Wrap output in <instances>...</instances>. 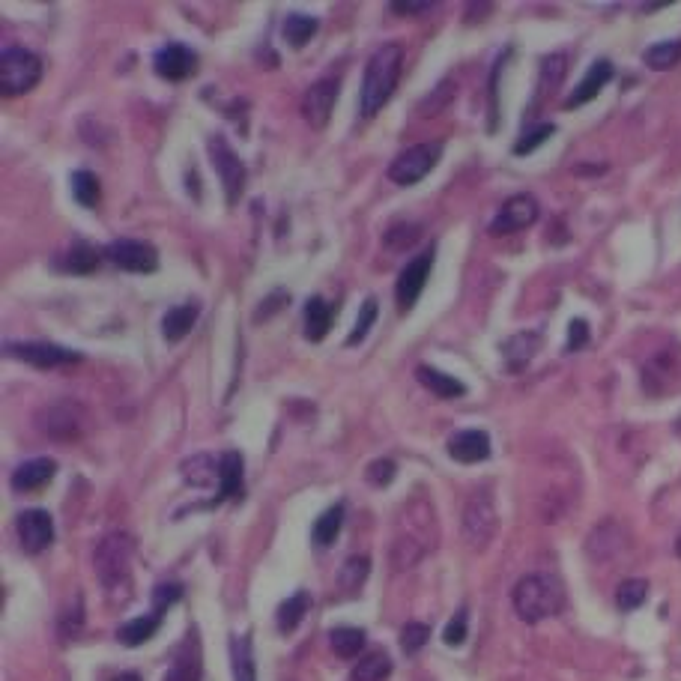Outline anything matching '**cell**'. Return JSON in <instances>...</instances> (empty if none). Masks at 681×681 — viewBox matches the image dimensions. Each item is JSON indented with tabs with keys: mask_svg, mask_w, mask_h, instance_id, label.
<instances>
[{
	"mask_svg": "<svg viewBox=\"0 0 681 681\" xmlns=\"http://www.w3.org/2000/svg\"><path fill=\"white\" fill-rule=\"evenodd\" d=\"M440 156H443V144H416L389 165V180L398 186H416L437 168Z\"/></svg>",
	"mask_w": 681,
	"mask_h": 681,
	"instance_id": "5",
	"label": "cell"
},
{
	"mask_svg": "<svg viewBox=\"0 0 681 681\" xmlns=\"http://www.w3.org/2000/svg\"><path fill=\"white\" fill-rule=\"evenodd\" d=\"M377 314H380V305H377V299H374V296H371V299H365V305L359 308L356 326H353V332L347 335V347H356V344H362V341L368 338L371 326L377 323Z\"/></svg>",
	"mask_w": 681,
	"mask_h": 681,
	"instance_id": "36",
	"label": "cell"
},
{
	"mask_svg": "<svg viewBox=\"0 0 681 681\" xmlns=\"http://www.w3.org/2000/svg\"><path fill=\"white\" fill-rule=\"evenodd\" d=\"M84 410L75 401H57L36 413V428L51 440H78L84 434Z\"/></svg>",
	"mask_w": 681,
	"mask_h": 681,
	"instance_id": "6",
	"label": "cell"
},
{
	"mask_svg": "<svg viewBox=\"0 0 681 681\" xmlns=\"http://www.w3.org/2000/svg\"><path fill=\"white\" fill-rule=\"evenodd\" d=\"M586 341H589V323L586 320H571V326H568V353L586 347Z\"/></svg>",
	"mask_w": 681,
	"mask_h": 681,
	"instance_id": "44",
	"label": "cell"
},
{
	"mask_svg": "<svg viewBox=\"0 0 681 681\" xmlns=\"http://www.w3.org/2000/svg\"><path fill=\"white\" fill-rule=\"evenodd\" d=\"M308 607H311V595H308V592H296V595H290V598L278 607V613H275L278 631H281V634L296 631V628H299V622L305 619Z\"/></svg>",
	"mask_w": 681,
	"mask_h": 681,
	"instance_id": "25",
	"label": "cell"
},
{
	"mask_svg": "<svg viewBox=\"0 0 681 681\" xmlns=\"http://www.w3.org/2000/svg\"><path fill=\"white\" fill-rule=\"evenodd\" d=\"M15 529H18V541L27 553H42L54 541V520L42 508L21 511L18 520H15Z\"/></svg>",
	"mask_w": 681,
	"mask_h": 681,
	"instance_id": "12",
	"label": "cell"
},
{
	"mask_svg": "<svg viewBox=\"0 0 681 681\" xmlns=\"http://www.w3.org/2000/svg\"><path fill=\"white\" fill-rule=\"evenodd\" d=\"M389 9L395 15H425V12L434 9V3H392Z\"/></svg>",
	"mask_w": 681,
	"mask_h": 681,
	"instance_id": "46",
	"label": "cell"
},
{
	"mask_svg": "<svg viewBox=\"0 0 681 681\" xmlns=\"http://www.w3.org/2000/svg\"><path fill=\"white\" fill-rule=\"evenodd\" d=\"M431 269H434V251H422L419 257H413L401 275H398V284H395V299H398V311L407 314L413 311V305L419 302L428 278H431Z\"/></svg>",
	"mask_w": 681,
	"mask_h": 681,
	"instance_id": "9",
	"label": "cell"
},
{
	"mask_svg": "<svg viewBox=\"0 0 681 681\" xmlns=\"http://www.w3.org/2000/svg\"><path fill=\"white\" fill-rule=\"evenodd\" d=\"M6 356L27 362L33 368H60V365H72L81 362V353L57 347V344H45V341H6Z\"/></svg>",
	"mask_w": 681,
	"mask_h": 681,
	"instance_id": "8",
	"label": "cell"
},
{
	"mask_svg": "<svg viewBox=\"0 0 681 681\" xmlns=\"http://www.w3.org/2000/svg\"><path fill=\"white\" fill-rule=\"evenodd\" d=\"M317 18L314 15H302V12H293V15H287L284 18V39L293 45V48H302L314 33H317Z\"/></svg>",
	"mask_w": 681,
	"mask_h": 681,
	"instance_id": "30",
	"label": "cell"
},
{
	"mask_svg": "<svg viewBox=\"0 0 681 681\" xmlns=\"http://www.w3.org/2000/svg\"><path fill=\"white\" fill-rule=\"evenodd\" d=\"M180 598H183V586H177V583H159L156 592H153V607H156L153 613L162 616V613H165L171 604H177Z\"/></svg>",
	"mask_w": 681,
	"mask_h": 681,
	"instance_id": "42",
	"label": "cell"
},
{
	"mask_svg": "<svg viewBox=\"0 0 681 681\" xmlns=\"http://www.w3.org/2000/svg\"><path fill=\"white\" fill-rule=\"evenodd\" d=\"M230 655H233V681H257L254 652H251V637H233Z\"/></svg>",
	"mask_w": 681,
	"mask_h": 681,
	"instance_id": "28",
	"label": "cell"
},
{
	"mask_svg": "<svg viewBox=\"0 0 681 681\" xmlns=\"http://www.w3.org/2000/svg\"><path fill=\"white\" fill-rule=\"evenodd\" d=\"M329 643L338 658H356L365 649V631L362 628H335L329 634Z\"/></svg>",
	"mask_w": 681,
	"mask_h": 681,
	"instance_id": "32",
	"label": "cell"
},
{
	"mask_svg": "<svg viewBox=\"0 0 681 681\" xmlns=\"http://www.w3.org/2000/svg\"><path fill=\"white\" fill-rule=\"evenodd\" d=\"M183 478L195 487H207L219 478V463L210 454H198L183 463Z\"/></svg>",
	"mask_w": 681,
	"mask_h": 681,
	"instance_id": "31",
	"label": "cell"
},
{
	"mask_svg": "<svg viewBox=\"0 0 681 681\" xmlns=\"http://www.w3.org/2000/svg\"><path fill=\"white\" fill-rule=\"evenodd\" d=\"M105 257L123 272H144L147 275V272L159 269V251L150 242H141V239H114L105 248Z\"/></svg>",
	"mask_w": 681,
	"mask_h": 681,
	"instance_id": "10",
	"label": "cell"
},
{
	"mask_svg": "<svg viewBox=\"0 0 681 681\" xmlns=\"http://www.w3.org/2000/svg\"><path fill=\"white\" fill-rule=\"evenodd\" d=\"M556 132V126L553 123H541V126H535V129H529L517 144H514V153L517 156H523V153H532V150H538L550 135Z\"/></svg>",
	"mask_w": 681,
	"mask_h": 681,
	"instance_id": "39",
	"label": "cell"
},
{
	"mask_svg": "<svg viewBox=\"0 0 681 681\" xmlns=\"http://www.w3.org/2000/svg\"><path fill=\"white\" fill-rule=\"evenodd\" d=\"M54 472H57V463L51 457H33V460H24L21 466H15L9 484L18 493H33V490L45 487L54 478Z\"/></svg>",
	"mask_w": 681,
	"mask_h": 681,
	"instance_id": "16",
	"label": "cell"
},
{
	"mask_svg": "<svg viewBox=\"0 0 681 681\" xmlns=\"http://www.w3.org/2000/svg\"><path fill=\"white\" fill-rule=\"evenodd\" d=\"M535 219H538V201L532 195H514L499 207L496 219L490 222V233L493 236L517 233L523 227L535 225Z\"/></svg>",
	"mask_w": 681,
	"mask_h": 681,
	"instance_id": "13",
	"label": "cell"
},
{
	"mask_svg": "<svg viewBox=\"0 0 681 681\" xmlns=\"http://www.w3.org/2000/svg\"><path fill=\"white\" fill-rule=\"evenodd\" d=\"M207 150H210L213 168L219 171V180H222V186H225L227 204L233 207V204L239 201L242 189H245V165H242V159L230 150V144H227L222 135H213V138L207 141Z\"/></svg>",
	"mask_w": 681,
	"mask_h": 681,
	"instance_id": "7",
	"label": "cell"
},
{
	"mask_svg": "<svg viewBox=\"0 0 681 681\" xmlns=\"http://www.w3.org/2000/svg\"><path fill=\"white\" fill-rule=\"evenodd\" d=\"M610 78H613V63L610 60H595L589 66V72L583 75V81L574 87V93L565 99V108H580V105L592 102L610 84Z\"/></svg>",
	"mask_w": 681,
	"mask_h": 681,
	"instance_id": "17",
	"label": "cell"
},
{
	"mask_svg": "<svg viewBox=\"0 0 681 681\" xmlns=\"http://www.w3.org/2000/svg\"><path fill=\"white\" fill-rule=\"evenodd\" d=\"M676 553H679V556H681V538H679V541H676Z\"/></svg>",
	"mask_w": 681,
	"mask_h": 681,
	"instance_id": "48",
	"label": "cell"
},
{
	"mask_svg": "<svg viewBox=\"0 0 681 681\" xmlns=\"http://www.w3.org/2000/svg\"><path fill=\"white\" fill-rule=\"evenodd\" d=\"M395 472H398V466H395L389 457H380V460H374V463L368 466L365 478H368V484H374V487H386V484L395 481Z\"/></svg>",
	"mask_w": 681,
	"mask_h": 681,
	"instance_id": "41",
	"label": "cell"
},
{
	"mask_svg": "<svg viewBox=\"0 0 681 681\" xmlns=\"http://www.w3.org/2000/svg\"><path fill=\"white\" fill-rule=\"evenodd\" d=\"M72 198L81 204V207H96L99 204V195H102V189H99V180H96V174H90V171H75L72 174Z\"/></svg>",
	"mask_w": 681,
	"mask_h": 681,
	"instance_id": "33",
	"label": "cell"
},
{
	"mask_svg": "<svg viewBox=\"0 0 681 681\" xmlns=\"http://www.w3.org/2000/svg\"><path fill=\"white\" fill-rule=\"evenodd\" d=\"M129 556H132V544L126 535H108L96 547V571L108 592L129 586Z\"/></svg>",
	"mask_w": 681,
	"mask_h": 681,
	"instance_id": "4",
	"label": "cell"
},
{
	"mask_svg": "<svg viewBox=\"0 0 681 681\" xmlns=\"http://www.w3.org/2000/svg\"><path fill=\"white\" fill-rule=\"evenodd\" d=\"M242 493V454L225 452L219 457V496L216 502L236 499Z\"/></svg>",
	"mask_w": 681,
	"mask_h": 681,
	"instance_id": "23",
	"label": "cell"
},
{
	"mask_svg": "<svg viewBox=\"0 0 681 681\" xmlns=\"http://www.w3.org/2000/svg\"><path fill=\"white\" fill-rule=\"evenodd\" d=\"M416 377H419V383H422L428 392H434L437 398L452 401V398H463V395H466V386H463L457 377H452V374H443V371H437V368L419 365V368H416Z\"/></svg>",
	"mask_w": 681,
	"mask_h": 681,
	"instance_id": "22",
	"label": "cell"
},
{
	"mask_svg": "<svg viewBox=\"0 0 681 681\" xmlns=\"http://www.w3.org/2000/svg\"><path fill=\"white\" fill-rule=\"evenodd\" d=\"M198 314L201 308L195 302H183V305H174L165 317H162V335L165 341H183L192 326L198 323Z\"/></svg>",
	"mask_w": 681,
	"mask_h": 681,
	"instance_id": "20",
	"label": "cell"
},
{
	"mask_svg": "<svg viewBox=\"0 0 681 681\" xmlns=\"http://www.w3.org/2000/svg\"><path fill=\"white\" fill-rule=\"evenodd\" d=\"M114 681H141V676L138 673H120Z\"/></svg>",
	"mask_w": 681,
	"mask_h": 681,
	"instance_id": "47",
	"label": "cell"
},
{
	"mask_svg": "<svg viewBox=\"0 0 681 681\" xmlns=\"http://www.w3.org/2000/svg\"><path fill=\"white\" fill-rule=\"evenodd\" d=\"M449 454L457 463H481L490 457V437L484 431H457L449 440Z\"/></svg>",
	"mask_w": 681,
	"mask_h": 681,
	"instance_id": "18",
	"label": "cell"
},
{
	"mask_svg": "<svg viewBox=\"0 0 681 681\" xmlns=\"http://www.w3.org/2000/svg\"><path fill=\"white\" fill-rule=\"evenodd\" d=\"M153 66H156V75H159V78L186 81V78L195 75V69H198V54H195L189 45H183V42H168L165 48L156 51Z\"/></svg>",
	"mask_w": 681,
	"mask_h": 681,
	"instance_id": "14",
	"label": "cell"
},
{
	"mask_svg": "<svg viewBox=\"0 0 681 681\" xmlns=\"http://www.w3.org/2000/svg\"><path fill=\"white\" fill-rule=\"evenodd\" d=\"M341 523H344V505L326 508V511L314 520V529H311L314 544H317V547L335 544V538H338V532H341Z\"/></svg>",
	"mask_w": 681,
	"mask_h": 681,
	"instance_id": "26",
	"label": "cell"
},
{
	"mask_svg": "<svg viewBox=\"0 0 681 681\" xmlns=\"http://www.w3.org/2000/svg\"><path fill=\"white\" fill-rule=\"evenodd\" d=\"M449 87H452V84H449V81H443V84L437 87V93H434V102H422V105H419V111H422L425 117L437 114V111H440V108L452 99L454 90H449Z\"/></svg>",
	"mask_w": 681,
	"mask_h": 681,
	"instance_id": "45",
	"label": "cell"
},
{
	"mask_svg": "<svg viewBox=\"0 0 681 681\" xmlns=\"http://www.w3.org/2000/svg\"><path fill=\"white\" fill-rule=\"evenodd\" d=\"M99 263H102V254L90 242H72L57 257V266L66 269V272H72V275H90L93 269H99Z\"/></svg>",
	"mask_w": 681,
	"mask_h": 681,
	"instance_id": "19",
	"label": "cell"
},
{
	"mask_svg": "<svg viewBox=\"0 0 681 681\" xmlns=\"http://www.w3.org/2000/svg\"><path fill=\"white\" fill-rule=\"evenodd\" d=\"M42 78V60L18 45H9L0 51V90L3 96H21L30 93Z\"/></svg>",
	"mask_w": 681,
	"mask_h": 681,
	"instance_id": "3",
	"label": "cell"
},
{
	"mask_svg": "<svg viewBox=\"0 0 681 681\" xmlns=\"http://www.w3.org/2000/svg\"><path fill=\"white\" fill-rule=\"evenodd\" d=\"M338 99V81L332 78H320L317 84H311L302 96V117L308 120L311 129H323L332 117Z\"/></svg>",
	"mask_w": 681,
	"mask_h": 681,
	"instance_id": "15",
	"label": "cell"
},
{
	"mask_svg": "<svg viewBox=\"0 0 681 681\" xmlns=\"http://www.w3.org/2000/svg\"><path fill=\"white\" fill-rule=\"evenodd\" d=\"M389 676H392V658L386 652H374L353 667L350 681H386Z\"/></svg>",
	"mask_w": 681,
	"mask_h": 681,
	"instance_id": "29",
	"label": "cell"
},
{
	"mask_svg": "<svg viewBox=\"0 0 681 681\" xmlns=\"http://www.w3.org/2000/svg\"><path fill=\"white\" fill-rule=\"evenodd\" d=\"M443 640H446V646H463V640H466V613L463 610L446 625Z\"/></svg>",
	"mask_w": 681,
	"mask_h": 681,
	"instance_id": "43",
	"label": "cell"
},
{
	"mask_svg": "<svg viewBox=\"0 0 681 681\" xmlns=\"http://www.w3.org/2000/svg\"><path fill=\"white\" fill-rule=\"evenodd\" d=\"M419 236H422V227L419 225H395L386 230V245L395 248V251H404V248H410Z\"/></svg>",
	"mask_w": 681,
	"mask_h": 681,
	"instance_id": "40",
	"label": "cell"
},
{
	"mask_svg": "<svg viewBox=\"0 0 681 681\" xmlns=\"http://www.w3.org/2000/svg\"><path fill=\"white\" fill-rule=\"evenodd\" d=\"M332 305L323 299V296H311L305 302V338L308 341H323L332 329Z\"/></svg>",
	"mask_w": 681,
	"mask_h": 681,
	"instance_id": "21",
	"label": "cell"
},
{
	"mask_svg": "<svg viewBox=\"0 0 681 681\" xmlns=\"http://www.w3.org/2000/svg\"><path fill=\"white\" fill-rule=\"evenodd\" d=\"M511 601H514V610L523 622L535 625V622H544L550 616H556L565 604V592L559 586L556 577L550 574H526L514 592H511Z\"/></svg>",
	"mask_w": 681,
	"mask_h": 681,
	"instance_id": "2",
	"label": "cell"
},
{
	"mask_svg": "<svg viewBox=\"0 0 681 681\" xmlns=\"http://www.w3.org/2000/svg\"><path fill=\"white\" fill-rule=\"evenodd\" d=\"M401 69H404V48L398 42H386L371 54L362 78V93H359L362 117H374L392 99L401 81Z\"/></svg>",
	"mask_w": 681,
	"mask_h": 681,
	"instance_id": "1",
	"label": "cell"
},
{
	"mask_svg": "<svg viewBox=\"0 0 681 681\" xmlns=\"http://www.w3.org/2000/svg\"><path fill=\"white\" fill-rule=\"evenodd\" d=\"M368 571H371L368 556H353V559H347V565H344V571H341V586H344L347 592H356V589L365 583Z\"/></svg>",
	"mask_w": 681,
	"mask_h": 681,
	"instance_id": "37",
	"label": "cell"
},
{
	"mask_svg": "<svg viewBox=\"0 0 681 681\" xmlns=\"http://www.w3.org/2000/svg\"><path fill=\"white\" fill-rule=\"evenodd\" d=\"M496 532V508L490 493H472L463 511V535L472 547H484Z\"/></svg>",
	"mask_w": 681,
	"mask_h": 681,
	"instance_id": "11",
	"label": "cell"
},
{
	"mask_svg": "<svg viewBox=\"0 0 681 681\" xmlns=\"http://www.w3.org/2000/svg\"><path fill=\"white\" fill-rule=\"evenodd\" d=\"M646 598H649V583L646 580H625L622 586H619V592H616V604H619V610H625V613H634V610H640L643 604H646Z\"/></svg>",
	"mask_w": 681,
	"mask_h": 681,
	"instance_id": "34",
	"label": "cell"
},
{
	"mask_svg": "<svg viewBox=\"0 0 681 681\" xmlns=\"http://www.w3.org/2000/svg\"><path fill=\"white\" fill-rule=\"evenodd\" d=\"M428 640H431V628L422 625V622H410V625H404V631H401V649H404L407 655L422 652Z\"/></svg>",
	"mask_w": 681,
	"mask_h": 681,
	"instance_id": "38",
	"label": "cell"
},
{
	"mask_svg": "<svg viewBox=\"0 0 681 681\" xmlns=\"http://www.w3.org/2000/svg\"><path fill=\"white\" fill-rule=\"evenodd\" d=\"M681 60V42L670 39V42H655L649 51H646V66H652L655 72H664V69H673Z\"/></svg>",
	"mask_w": 681,
	"mask_h": 681,
	"instance_id": "35",
	"label": "cell"
},
{
	"mask_svg": "<svg viewBox=\"0 0 681 681\" xmlns=\"http://www.w3.org/2000/svg\"><path fill=\"white\" fill-rule=\"evenodd\" d=\"M159 625H162V616H159V613H150V616H138V619L126 622V625H123V628L117 631V640H120L123 646H129V649H135V646H144L147 640H153V637H156Z\"/></svg>",
	"mask_w": 681,
	"mask_h": 681,
	"instance_id": "24",
	"label": "cell"
},
{
	"mask_svg": "<svg viewBox=\"0 0 681 681\" xmlns=\"http://www.w3.org/2000/svg\"><path fill=\"white\" fill-rule=\"evenodd\" d=\"M568 75V54H550L541 63V75H538V99H544L547 93H556V87L562 84V78Z\"/></svg>",
	"mask_w": 681,
	"mask_h": 681,
	"instance_id": "27",
	"label": "cell"
}]
</instances>
